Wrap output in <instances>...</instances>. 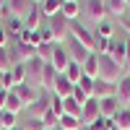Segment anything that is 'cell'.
Returning <instances> with one entry per match:
<instances>
[{"mask_svg": "<svg viewBox=\"0 0 130 130\" xmlns=\"http://www.w3.org/2000/svg\"><path fill=\"white\" fill-rule=\"evenodd\" d=\"M99 81L112 83V86H117V83L122 81V68L109 55H99Z\"/></svg>", "mask_w": 130, "mask_h": 130, "instance_id": "obj_1", "label": "cell"}, {"mask_svg": "<svg viewBox=\"0 0 130 130\" xmlns=\"http://www.w3.org/2000/svg\"><path fill=\"white\" fill-rule=\"evenodd\" d=\"M70 37L75 42H81L89 52H96V47H99V37H96L89 26H83L81 21H73V24H70Z\"/></svg>", "mask_w": 130, "mask_h": 130, "instance_id": "obj_2", "label": "cell"}, {"mask_svg": "<svg viewBox=\"0 0 130 130\" xmlns=\"http://www.w3.org/2000/svg\"><path fill=\"white\" fill-rule=\"evenodd\" d=\"M83 13L89 21H94L96 26L102 24V21H107V0H86V5H83Z\"/></svg>", "mask_w": 130, "mask_h": 130, "instance_id": "obj_3", "label": "cell"}, {"mask_svg": "<svg viewBox=\"0 0 130 130\" xmlns=\"http://www.w3.org/2000/svg\"><path fill=\"white\" fill-rule=\"evenodd\" d=\"M102 120V109H99V99H89L83 107H81V125L91 127Z\"/></svg>", "mask_w": 130, "mask_h": 130, "instance_id": "obj_4", "label": "cell"}, {"mask_svg": "<svg viewBox=\"0 0 130 130\" xmlns=\"http://www.w3.org/2000/svg\"><path fill=\"white\" fill-rule=\"evenodd\" d=\"M50 34H52V42H55V44L65 42L70 37V21H65L62 16H55L50 21Z\"/></svg>", "mask_w": 130, "mask_h": 130, "instance_id": "obj_5", "label": "cell"}, {"mask_svg": "<svg viewBox=\"0 0 130 130\" xmlns=\"http://www.w3.org/2000/svg\"><path fill=\"white\" fill-rule=\"evenodd\" d=\"M42 73H44V62H42L39 57L26 62V83L31 86V89H42Z\"/></svg>", "mask_w": 130, "mask_h": 130, "instance_id": "obj_6", "label": "cell"}, {"mask_svg": "<svg viewBox=\"0 0 130 130\" xmlns=\"http://www.w3.org/2000/svg\"><path fill=\"white\" fill-rule=\"evenodd\" d=\"M65 50H68V55H70V62H78V65H83L86 60H89V55H91V52L86 50L81 42H75L73 37H70V42H68V47H65Z\"/></svg>", "mask_w": 130, "mask_h": 130, "instance_id": "obj_7", "label": "cell"}, {"mask_svg": "<svg viewBox=\"0 0 130 130\" xmlns=\"http://www.w3.org/2000/svg\"><path fill=\"white\" fill-rule=\"evenodd\" d=\"M52 68H55L60 75L68 70V65H70V55H68V50L65 47H60V44H55V52H52Z\"/></svg>", "mask_w": 130, "mask_h": 130, "instance_id": "obj_8", "label": "cell"}, {"mask_svg": "<svg viewBox=\"0 0 130 130\" xmlns=\"http://www.w3.org/2000/svg\"><path fill=\"white\" fill-rule=\"evenodd\" d=\"M99 109H102V120H115L122 107H120V99H117V96H109V99L99 102Z\"/></svg>", "mask_w": 130, "mask_h": 130, "instance_id": "obj_9", "label": "cell"}, {"mask_svg": "<svg viewBox=\"0 0 130 130\" xmlns=\"http://www.w3.org/2000/svg\"><path fill=\"white\" fill-rule=\"evenodd\" d=\"M13 91H16V96L21 99V104H24L26 109H29V107H31V104H34V102L39 99V94H37V89H31L29 83H21V86H16Z\"/></svg>", "mask_w": 130, "mask_h": 130, "instance_id": "obj_10", "label": "cell"}, {"mask_svg": "<svg viewBox=\"0 0 130 130\" xmlns=\"http://www.w3.org/2000/svg\"><path fill=\"white\" fill-rule=\"evenodd\" d=\"M31 8H34L31 0H8V10H10V16H16V18H26Z\"/></svg>", "mask_w": 130, "mask_h": 130, "instance_id": "obj_11", "label": "cell"}, {"mask_svg": "<svg viewBox=\"0 0 130 130\" xmlns=\"http://www.w3.org/2000/svg\"><path fill=\"white\" fill-rule=\"evenodd\" d=\"M73 89H75V86L65 78V75H57V83H55L52 96H57V99H68V96H73Z\"/></svg>", "mask_w": 130, "mask_h": 130, "instance_id": "obj_12", "label": "cell"}, {"mask_svg": "<svg viewBox=\"0 0 130 130\" xmlns=\"http://www.w3.org/2000/svg\"><path fill=\"white\" fill-rule=\"evenodd\" d=\"M81 68H83V75H86V78L99 81V55H96V52H91V55H89V60H86Z\"/></svg>", "mask_w": 130, "mask_h": 130, "instance_id": "obj_13", "label": "cell"}, {"mask_svg": "<svg viewBox=\"0 0 130 130\" xmlns=\"http://www.w3.org/2000/svg\"><path fill=\"white\" fill-rule=\"evenodd\" d=\"M57 70L52 68L50 62H44V73H42V89L44 91H55V83H57Z\"/></svg>", "mask_w": 130, "mask_h": 130, "instance_id": "obj_14", "label": "cell"}, {"mask_svg": "<svg viewBox=\"0 0 130 130\" xmlns=\"http://www.w3.org/2000/svg\"><path fill=\"white\" fill-rule=\"evenodd\" d=\"M47 109H50V99L47 96H39V99L29 107V117L31 120H42V117L47 115Z\"/></svg>", "mask_w": 130, "mask_h": 130, "instance_id": "obj_15", "label": "cell"}, {"mask_svg": "<svg viewBox=\"0 0 130 130\" xmlns=\"http://www.w3.org/2000/svg\"><path fill=\"white\" fill-rule=\"evenodd\" d=\"M109 96H117V86H112V83H104V81H96V86H94V99H109Z\"/></svg>", "mask_w": 130, "mask_h": 130, "instance_id": "obj_16", "label": "cell"}, {"mask_svg": "<svg viewBox=\"0 0 130 130\" xmlns=\"http://www.w3.org/2000/svg\"><path fill=\"white\" fill-rule=\"evenodd\" d=\"M42 18H44V16H42V8L34 5V8L29 10V16L24 18V29H29V31H39V21H42Z\"/></svg>", "mask_w": 130, "mask_h": 130, "instance_id": "obj_17", "label": "cell"}, {"mask_svg": "<svg viewBox=\"0 0 130 130\" xmlns=\"http://www.w3.org/2000/svg\"><path fill=\"white\" fill-rule=\"evenodd\" d=\"M107 13L115 18H125L127 13V0H107Z\"/></svg>", "mask_w": 130, "mask_h": 130, "instance_id": "obj_18", "label": "cell"}, {"mask_svg": "<svg viewBox=\"0 0 130 130\" xmlns=\"http://www.w3.org/2000/svg\"><path fill=\"white\" fill-rule=\"evenodd\" d=\"M39 8H42V16H44V18H55V16H60L62 0H44Z\"/></svg>", "mask_w": 130, "mask_h": 130, "instance_id": "obj_19", "label": "cell"}, {"mask_svg": "<svg viewBox=\"0 0 130 130\" xmlns=\"http://www.w3.org/2000/svg\"><path fill=\"white\" fill-rule=\"evenodd\" d=\"M62 75H65V78H68L73 86H78V83H81V78H83V68H81L78 62H70V65H68V70H65Z\"/></svg>", "mask_w": 130, "mask_h": 130, "instance_id": "obj_20", "label": "cell"}, {"mask_svg": "<svg viewBox=\"0 0 130 130\" xmlns=\"http://www.w3.org/2000/svg\"><path fill=\"white\" fill-rule=\"evenodd\" d=\"M78 13H81L78 0H75V3H62V8H60V16H62L65 21H75V18H78Z\"/></svg>", "mask_w": 130, "mask_h": 130, "instance_id": "obj_21", "label": "cell"}, {"mask_svg": "<svg viewBox=\"0 0 130 130\" xmlns=\"http://www.w3.org/2000/svg\"><path fill=\"white\" fill-rule=\"evenodd\" d=\"M109 57L120 65V68H125V42H117L115 39V44H112V52H109Z\"/></svg>", "mask_w": 130, "mask_h": 130, "instance_id": "obj_22", "label": "cell"}, {"mask_svg": "<svg viewBox=\"0 0 130 130\" xmlns=\"http://www.w3.org/2000/svg\"><path fill=\"white\" fill-rule=\"evenodd\" d=\"M13 68H16V62H13V57H10L8 47H0V73H10Z\"/></svg>", "mask_w": 130, "mask_h": 130, "instance_id": "obj_23", "label": "cell"}, {"mask_svg": "<svg viewBox=\"0 0 130 130\" xmlns=\"http://www.w3.org/2000/svg\"><path fill=\"white\" fill-rule=\"evenodd\" d=\"M21 109H26V107L21 104V99L16 96V91H8V102H5V112H13V115H18Z\"/></svg>", "mask_w": 130, "mask_h": 130, "instance_id": "obj_24", "label": "cell"}, {"mask_svg": "<svg viewBox=\"0 0 130 130\" xmlns=\"http://www.w3.org/2000/svg\"><path fill=\"white\" fill-rule=\"evenodd\" d=\"M52 52H55V44H50V42H42L37 47V57L42 62H52Z\"/></svg>", "mask_w": 130, "mask_h": 130, "instance_id": "obj_25", "label": "cell"}, {"mask_svg": "<svg viewBox=\"0 0 130 130\" xmlns=\"http://www.w3.org/2000/svg\"><path fill=\"white\" fill-rule=\"evenodd\" d=\"M117 99L130 102V75H122V81L117 83Z\"/></svg>", "mask_w": 130, "mask_h": 130, "instance_id": "obj_26", "label": "cell"}, {"mask_svg": "<svg viewBox=\"0 0 130 130\" xmlns=\"http://www.w3.org/2000/svg\"><path fill=\"white\" fill-rule=\"evenodd\" d=\"M115 125H117V130H130V107L120 109V115L115 117Z\"/></svg>", "mask_w": 130, "mask_h": 130, "instance_id": "obj_27", "label": "cell"}, {"mask_svg": "<svg viewBox=\"0 0 130 130\" xmlns=\"http://www.w3.org/2000/svg\"><path fill=\"white\" fill-rule=\"evenodd\" d=\"M96 37H99V39H115V26H112V21H102V24L96 26Z\"/></svg>", "mask_w": 130, "mask_h": 130, "instance_id": "obj_28", "label": "cell"}, {"mask_svg": "<svg viewBox=\"0 0 130 130\" xmlns=\"http://www.w3.org/2000/svg\"><path fill=\"white\" fill-rule=\"evenodd\" d=\"M62 107H65V115H70V117H78V120H81V104L75 102L73 96L62 99Z\"/></svg>", "mask_w": 130, "mask_h": 130, "instance_id": "obj_29", "label": "cell"}, {"mask_svg": "<svg viewBox=\"0 0 130 130\" xmlns=\"http://www.w3.org/2000/svg\"><path fill=\"white\" fill-rule=\"evenodd\" d=\"M8 34L10 37H21V31H24V18H16V16H10L8 18Z\"/></svg>", "mask_w": 130, "mask_h": 130, "instance_id": "obj_30", "label": "cell"}, {"mask_svg": "<svg viewBox=\"0 0 130 130\" xmlns=\"http://www.w3.org/2000/svg\"><path fill=\"white\" fill-rule=\"evenodd\" d=\"M60 130H81V120L78 117H70V115H65V117H60V125H57Z\"/></svg>", "mask_w": 130, "mask_h": 130, "instance_id": "obj_31", "label": "cell"}, {"mask_svg": "<svg viewBox=\"0 0 130 130\" xmlns=\"http://www.w3.org/2000/svg\"><path fill=\"white\" fill-rule=\"evenodd\" d=\"M50 109L55 112L57 117H65V107H62V99H57V96H52V99H50Z\"/></svg>", "mask_w": 130, "mask_h": 130, "instance_id": "obj_32", "label": "cell"}, {"mask_svg": "<svg viewBox=\"0 0 130 130\" xmlns=\"http://www.w3.org/2000/svg\"><path fill=\"white\" fill-rule=\"evenodd\" d=\"M115 39H99V47H96V55H109L112 52Z\"/></svg>", "mask_w": 130, "mask_h": 130, "instance_id": "obj_33", "label": "cell"}, {"mask_svg": "<svg viewBox=\"0 0 130 130\" xmlns=\"http://www.w3.org/2000/svg\"><path fill=\"white\" fill-rule=\"evenodd\" d=\"M42 122H44L47 127H57V125H60V117H57L55 112H52V109H47V115L42 117Z\"/></svg>", "mask_w": 130, "mask_h": 130, "instance_id": "obj_34", "label": "cell"}, {"mask_svg": "<svg viewBox=\"0 0 130 130\" xmlns=\"http://www.w3.org/2000/svg\"><path fill=\"white\" fill-rule=\"evenodd\" d=\"M10 127H18V125H16V115L3 109V130H10Z\"/></svg>", "mask_w": 130, "mask_h": 130, "instance_id": "obj_35", "label": "cell"}, {"mask_svg": "<svg viewBox=\"0 0 130 130\" xmlns=\"http://www.w3.org/2000/svg\"><path fill=\"white\" fill-rule=\"evenodd\" d=\"M73 99H75V102H78V104L83 107L86 102H89V94H86V91L81 89V86H75V89H73Z\"/></svg>", "mask_w": 130, "mask_h": 130, "instance_id": "obj_36", "label": "cell"}, {"mask_svg": "<svg viewBox=\"0 0 130 130\" xmlns=\"http://www.w3.org/2000/svg\"><path fill=\"white\" fill-rule=\"evenodd\" d=\"M10 10H8V0H0V21H8Z\"/></svg>", "mask_w": 130, "mask_h": 130, "instance_id": "obj_37", "label": "cell"}, {"mask_svg": "<svg viewBox=\"0 0 130 130\" xmlns=\"http://www.w3.org/2000/svg\"><path fill=\"white\" fill-rule=\"evenodd\" d=\"M47 125L44 122H42V120H31V117H29V130H44Z\"/></svg>", "mask_w": 130, "mask_h": 130, "instance_id": "obj_38", "label": "cell"}, {"mask_svg": "<svg viewBox=\"0 0 130 130\" xmlns=\"http://www.w3.org/2000/svg\"><path fill=\"white\" fill-rule=\"evenodd\" d=\"M8 39H10V34L5 29H0V47H8Z\"/></svg>", "mask_w": 130, "mask_h": 130, "instance_id": "obj_39", "label": "cell"}, {"mask_svg": "<svg viewBox=\"0 0 130 130\" xmlns=\"http://www.w3.org/2000/svg\"><path fill=\"white\" fill-rule=\"evenodd\" d=\"M125 65L130 68V37L125 39Z\"/></svg>", "mask_w": 130, "mask_h": 130, "instance_id": "obj_40", "label": "cell"}, {"mask_svg": "<svg viewBox=\"0 0 130 130\" xmlns=\"http://www.w3.org/2000/svg\"><path fill=\"white\" fill-rule=\"evenodd\" d=\"M86 130H107V125H104V120H99L96 125H91V127H86Z\"/></svg>", "mask_w": 130, "mask_h": 130, "instance_id": "obj_41", "label": "cell"}, {"mask_svg": "<svg viewBox=\"0 0 130 130\" xmlns=\"http://www.w3.org/2000/svg\"><path fill=\"white\" fill-rule=\"evenodd\" d=\"M5 102H8V91H0V109H5Z\"/></svg>", "mask_w": 130, "mask_h": 130, "instance_id": "obj_42", "label": "cell"}, {"mask_svg": "<svg viewBox=\"0 0 130 130\" xmlns=\"http://www.w3.org/2000/svg\"><path fill=\"white\" fill-rule=\"evenodd\" d=\"M122 26H125V31H127V37H130V18H127V16L122 18Z\"/></svg>", "mask_w": 130, "mask_h": 130, "instance_id": "obj_43", "label": "cell"}, {"mask_svg": "<svg viewBox=\"0 0 130 130\" xmlns=\"http://www.w3.org/2000/svg\"><path fill=\"white\" fill-rule=\"evenodd\" d=\"M0 91H5V73H0Z\"/></svg>", "mask_w": 130, "mask_h": 130, "instance_id": "obj_44", "label": "cell"}, {"mask_svg": "<svg viewBox=\"0 0 130 130\" xmlns=\"http://www.w3.org/2000/svg\"><path fill=\"white\" fill-rule=\"evenodd\" d=\"M0 130H3V109H0Z\"/></svg>", "mask_w": 130, "mask_h": 130, "instance_id": "obj_45", "label": "cell"}, {"mask_svg": "<svg viewBox=\"0 0 130 130\" xmlns=\"http://www.w3.org/2000/svg\"><path fill=\"white\" fill-rule=\"evenodd\" d=\"M31 3H34V5H42V3H44V0H31Z\"/></svg>", "mask_w": 130, "mask_h": 130, "instance_id": "obj_46", "label": "cell"}, {"mask_svg": "<svg viewBox=\"0 0 130 130\" xmlns=\"http://www.w3.org/2000/svg\"><path fill=\"white\" fill-rule=\"evenodd\" d=\"M62 3H75V0H62Z\"/></svg>", "mask_w": 130, "mask_h": 130, "instance_id": "obj_47", "label": "cell"}, {"mask_svg": "<svg viewBox=\"0 0 130 130\" xmlns=\"http://www.w3.org/2000/svg\"><path fill=\"white\" fill-rule=\"evenodd\" d=\"M10 130H24V127H10Z\"/></svg>", "mask_w": 130, "mask_h": 130, "instance_id": "obj_48", "label": "cell"}, {"mask_svg": "<svg viewBox=\"0 0 130 130\" xmlns=\"http://www.w3.org/2000/svg\"><path fill=\"white\" fill-rule=\"evenodd\" d=\"M44 130H57V127H44Z\"/></svg>", "mask_w": 130, "mask_h": 130, "instance_id": "obj_49", "label": "cell"}, {"mask_svg": "<svg viewBox=\"0 0 130 130\" xmlns=\"http://www.w3.org/2000/svg\"><path fill=\"white\" fill-rule=\"evenodd\" d=\"M127 10H130V0H127Z\"/></svg>", "mask_w": 130, "mask_h": 130, "instance_id": "obj_50", "label": "cell"}, {"mask_svg": "<svg viewBox=\"0 0 130 130\" xmlns=\"http://www.w3.org/2000/svg\"><path fill=\"white\" fill-rule=\"evenodd\" d=\"M57 130H60V127H57Z\"/></svg>", "mask_w": 130, "mask_h": 130, "instance_id": "obj_51", "label": "cell"}]
</instances>
